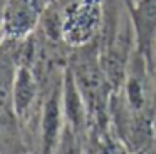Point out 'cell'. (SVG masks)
Listing matches in <instances>:
<instances>
[{
	"label": "cell",
	"mask_w": 156,
	"mask_h": 154,
	"mask_svg": "<svg viewBox=\"0 0 156 154\" xmlns=\"http://www.w3.org/2000/svg\"><path fill=\"white\" fill-rule=\"evenodd\" d=\"M99 20V0H79L66 13L62 22V35L72 45H84L94 37Z\"/></svg>",
	"instance_id": "6da1fadb"
},
{
	"label": "cell",
	"mask_w": 156,
	"mask_h": 154,
	"mask_svg": "<svg viewBox=\"0 0 156 154\" xmlns=\"http://www.w3.org/2000/svg\"><path fill=\"white\" fill-rule=\"evenodd\" d=\"M131 22L136 54H139L149 67L156 44V0H136L131 7Z\"/></svg>",
	"instance_id": "7a4b0ae2"
},
{
	"label": "cell",
	"mask_w": 156,
	"mask_h": 154,
	"mask_svg": "<svg viewBox=\"0 0 156 154\" xmlns=\"http://www.w3.org/2000/svg\"><path fill=\"white\" fill-rule=\"evenodd\" d=\"M39 17V0H10L2 17L4 33L10 39H22L35 27Z\"/></svg>",
	"instance_id": "3957f363"
},
{
	"label": "cell",
	"mask_w": 156,
	"mask_h": 154,
	"mask_svg": "<svg viewBox=\"0 0 156 154\" xmlns=\"http://www.w3.org/2000/svg\"><path fill=\"white\" fill-rule=\"evenodd\" d=\"M62 90L55 89L52 96L47 99L42 116V154H55L61 142L62 132Z\"/></svg>",
	"instance_id": "277c9868"
},
{
	"label": "cell",
	"mask_w": 156,
	"mask_h": 154,
	"mask_svg": "<svg viewBox=\"0 0 156 154\" xmlns=\"http://www.w3.org/2000/svg\"><path fill=\"white\" fill-rule=\"evenodd\" d=\"M62 107H64V116L67 119L71 129L76 134L81 132L86 121V104L81 96V87L77 86V80L72 70H67L64 75L62 84Z\"/></svg>",
	"instance_id": "5b68a950"
},
{
	"label": "cell",
	"mask_w": 156,
	"mask_h": 154,
	"mask_svg": "<svg viewBox=\"0 0 156 154\" xmlns=\"http://www.w3.org/2000/svg\"><path fill=\"white\" fill-rule=\"evenodd\" d=\"M37 94V84L27 65L17 67L14 82V110L19 117H24L30 109Z\"/></svg>",
	"instance_id": "8992f818"
},
{
	"label": "cell",
	"mask_w": 156,
	"mask_h": 154,
	"mask_svg": "<svg viewBox=\"0 0 156 154\" xmlns=\"http://www.w3.org/2000/svg\"><path fill=\"white\" fill-rule=\"evenodd\" d=\"M0 154H24L20 132L10 112L0 114Z\"/></svg>",
	"instance_id": "52a82bcc"
},
{
	"label": "cell",
	"mask_w": 156,
	"mask_h": 154,
	"mask_svg": "<svg viewBox=\"0 0 156 154\" xmlns=\"http://www.w3.org/2000/svg\"><path fill=\"white\" fill-rule=\"evenodd\" d=\"M15 72L10 60H0V114L10 112V107L14 109V82Z\"/></svg>",
	"instance_id": "ba28073f"
},
{
	"label": "cell",
	"mask_w": 156,
	"mask_h": 154,
	"mask_svg": "<svg viewBox=\"0 0 156 154\" xmlns=\"http://www.w3.org/2000/svg\"><path fill=\"white\" fill-rule=\"evenodd\" d=\"M99 154H128V149L124 147L122 142L112 139V137H108V139L102 141Z\"/></svg>",
	"instance_id": "9c48e42d"
},
{
	"label": "cell",
	"mask_w": 156,
	"mask_h": 154,
	"mask_svg": "<svg viewBox=\"0 0 156 154\" xmlns=\"http://www.w3.org/2000/svg\"><path fill=\"white\" fill-rule=\"evenodd\" d=\"M149 72L154 77V87H156V44H154V49H153V59H151V65H149Z\"/></svg>",
	"instance_id": "30bf717a"
},
{
	"label": "cell",
	"mask_w": 156,
	"mask_h": 154,
	"mask_svg": "<svg viewBox=\"0 0 156 154\" xmlns=\"http://www.w3.org/2000/svg\"><path fill=\"white\" fill-rule=\"evenodd\" d=\"M148 154H156V152H154V151H151V152H148Z\"/></svg>",
	"instance_id": "8fae6325"
},
{
	"label": "cell",
	"mask_w": 156,
	"mask_h": 154,
	"mask_svg": "<svg viewBox=\"0 0 156 154\" xmlns=\"http://www.w3.org/2000/svg\"><path fill=\"white\" fill-rule=\"evenodd\" d=\"M154 141H156V136H154ZM154 152H156V149H154Z\"/></svg>",
	"instance_id": "7c38bea8"
}]
</instances>
